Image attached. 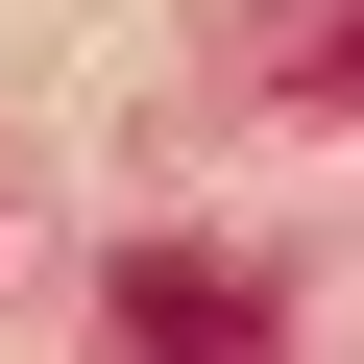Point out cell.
Here are the masks:
<instances>
[{
	"label": "cell",
	"instance_id": "cell-1",
	"mask_svg": "<svg viewBox=\"0 0 364 364\" xmlns=\"http://www.w3.org/2000/svg\"><path fill=\"white\" fill-rule=\"evenodd\" d=\"M219 340H243V291H195V267L146 291V267H122V364H219Z\"/></svg>",
	"mask_w": 364,
	"mask_h": 364
},
{
	"label": "cell",
	"instance_id": "cell-2",
	"mask_svg": "<svg viewBox=\"0 0 364 364\" xmlns=\"http://www.w3.org/2000/svg\"><path fill=\"white\" fill-rule=\"evenodd\" d=\"M316 97H364V25H340V49H316Z\"/></svg>",
	"mask_w": 364,
	"mask_h": 364
}]
</instances>
